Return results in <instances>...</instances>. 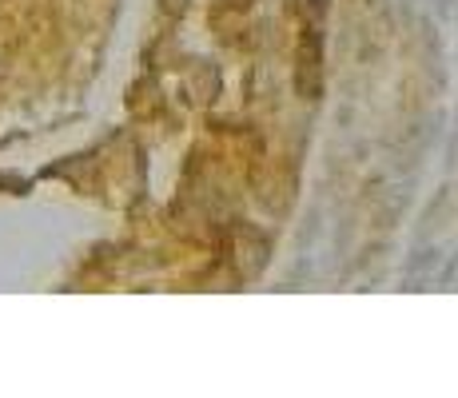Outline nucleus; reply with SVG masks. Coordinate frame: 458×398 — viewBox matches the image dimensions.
<instances>
[{
  "label": "nucleus",
  "instance_id": "1",
  "mask_svg": "<svg viewBox=\"0 0 458 398\" xmlns=\"http://www.w3.org/2000/svg\"><path fill=\"white\" fill-rule=\"evenodd\" d=\"M116 0H0V111L41 108L92 76Z\"/></svg>",
  "mask_w": 458,
  "mask_h": 398
}]
</instances>
